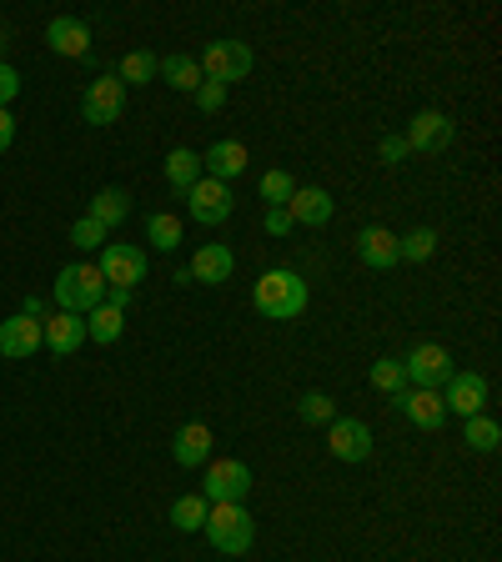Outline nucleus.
<instances>
[{
	"label": "nucleus",
	"mask_w": 502,
	"mask_h": 562,
	"mask_svg": "<svg viewBox=\"0 0 502 562\" xmlns=\"http://www.w3.org/2000/svg\"><path fill=\"white\" fill-rule=\"evenodd\" d=\"M311 301V287L301 282L292 266H272V272L256 276V291H251V307L272 317V322H297Z\"/></svg>",
	"instance_id": "1"
},
{
	"label": "nucleus",
	"mask_w": 502,
	"mask_h": 562,
	"mask_svg": "<svg viewBox=\"0 0 502 562\" xmlns=\"http://www.w3.org/2000/svg\"><path fill=\"white\" fill-rule=\"evenodd\" d=\"M106 276L96 272L91 262H71L56 272V287H50V297H56L60 311H76V317H85V311H96L101 301H106Z\"/></svg>",
	"instance_id": "2"
},
{
	"label": "nucleus",
	"mask_w": 502,
	"mask_h": 562,
	"mask_svg": "<svg viewBox=\"0 0 502 562\" xmlns=\"http://www.w3.org/2000/svg\"><path fill=\"white\" fill-rule=\"evenodd\" d=\"M206 542H212L216 552H227V558H241V552L251 548V538H256V523H251V513L241 503H212V513H206Z\"/></svg>",
	"instance_id": "3"
},
{
	"label": "nucleus",
	"mask_w": 502,
	"mask_h": 562,
	"mask_svg": "<svg viewBox=\"0 0 502 562\" xmlns=\"http://www.w3.org/2000/svg\"><path fill=\"white\" fill-rule=\"evenodd\" d=\"M196 66H202L206 81H216V85H227L231 91V81H247L251 76V50H247V41H206V50L196 56Z\"/></svg>",
	"instance_id": "4"
},
{
	"label": "nucleus",
	"mask_w": 502,
	"mask_h": 562,
	"mask_svg": "<svg viewBox=\"0 0 502 562\" xmlns=\"http://www.w3.org/2000/svg\"><path fill=\"white\" fill-rule=\"evenodd\" d=\"M96 272L106 276V287L136 291L146 282V252H141V246H132V241H106V246H101Z\"/></svg>",
	"instance_id": "5"
},
{
	"label": "nucleus",
	"mask_w": 502,
	"mask_h": 562,
	"mask_svg": "<svg viewBox=\"0 0 502 562\" xmlns=\"http://www.w3.org/2000/svg\"><path fill=\"white\" fill-rule=\"evenodd\" d=\"M453 357H447V347H437V342H418V347L402 357V377L412 387H432V392H443V382L453 377Z\"/></svg>",
	"instance_id": "6"
},
{
	"label": "nucleus",
	"mask_w": 502,
	"mask_h": 562,
	"mask_svg": "<svg viewBox=\"0 0 502 562\" xmlns=\"http://www.w3.org/2000/svg\"><path fill=\"white\" fill-rule=\"evenodd\" d=\"M251 492V467L237 462V457H216V462H206V488L202 497L206 503H241Z\"/></svg>",
	"instance_id": "7"
},
{
	"label": "nucleus",
	"mask_w": 502,
	"mask_h": 562,
	"mask_svg": "<svg viewBox=\"0 0 502 562\" xmlns=\"http://www.w3.org/2000/svg\"><path fill=\"white\" fill-rule=\"evenodd\" d=\"M121 111H126V85H121L111 71L85 85V96H81L85 126H111V121H121Z\"/></svg>",
	"instance_id": "8"
},
{
	"label": "nucleus",
	"mask_w": 502,
	"mask_h": 562,
	"mask_svg": "<svg viewBox=\"0 0 502 562\" xmlns=\"http://www.w3.org/2000/svg\"><path fill=\"white\" fill-rule=\"evenodd\" d=\"M443 408L457 417H478L488 408V377L482 371H453L443 382Z\"/></svg>",
	"instance_id": "9"
},
{
	"label": "nucleus",
	"mask_w": 502,
	"mask_h": 562,
	"mask_svg": "<svg viewBox=\"0 0 502 562\" xmlns=\"http://www.w3.org/2000/svg\"><path fill=\"white\" fill-rule=\"evenodd\" d=\"M327 447L336 462H367L372 457V427L357 417H332L327 422Z\"/></svg>",
	"instance_id": "10"
},
{
	"label": "nucleus",
	"mask_w": 502,
	"mask_h": 562,
	"mask_svg": "<svg viewBox=\"0 0 502 562\" xmlns=\"http://www.w3.org/2000/svg\"><path fill=\"white\" fill-rule=\"evenodd\" d=\"M186 206H192V221H202V227H221L231 216V186H221V181H212V176H202L192 186V196H186Z\"/></svg>",
	"instance_id": "11"
},
{
	"label": "nucleus",
	"mask_w": 502,
	"mask_h": 562,
	"mask_svg": "<svg viewBox=\"0 0 502 562\" xmlns=\"http://www.w3.org/2000/svg\"><path fill=\"white\" fill-rule=\"evenodd\" d=\"M392 402H397V412H402L412 427H422V432H437V427L447 422L443 392H432V387H412V392H397Z\"/></svg>",
	"instance_id": "12"
},
{
	"label": "nucleus",
	"mask_w": 502,
	"mask_h": 562,
	"mask_svg": "<svg viewBox=\"0 0 502 562\" xmlns=\"http://www.w3.org/2000/svg\"><path fill=\"white\" fill-rule=\"evenodd\" d=\"M231 272H237V256H231V246H221V241L196 246L192 266H186V276H192V282H202V287H221V282H231Z\"/></svg>",
	"instance_id": "13"
},
{
	"label": "nucleus",
	"mask_w": 502,
	"mask_h": 562,
	"mask_svg": "<svg viewBox=\"0 0 502 562\" xmlns=\"http://www.w3.org/2000/svg\"><path fill=\"white\" fill-rule=\"evenodd\" d=\"M41 347H46V342H41V322H31L25 311H15V317L0 322V357L25 362V357H36Z\"/></svg>",
	"instance_id": "14"
},
{
	"label": "nucleus",
	"mask_w": 502,
	"mask_h": 562,
	"mask_svg": "<svg viewBox=\"0 0 502 562\" xmlns=\"http://www.w3.org/2000/svg\"><path fill=\"white\" fill-rule=\"evenodd\" d=\"M46 46L56 50V56L85 60L91 56V25H85L81 15H56V21L46 25Z\"/></svg>",
	"instance_id": "15"
},
{
	"label": "nucleus",
	"mask_w": 502,
	"mask_h": 562,
	"mask_svg": "<svg viewBox=\"0 0 502 562\" xmlns=\"http://www.w3.org/2000/svg\"><path fill=\"white\" fill-rule=\"evenodd\" d=\"M407 151H443L453 141V121L443 111H418V116L407 121Z\"/></svg>",
	"instance_id": "16"
},
{
	"label": "nucleus",
	"mask_w": 502,
	"mask_h": 562,
	"mask_svg": "<svg viewBox=\"0 0 502 562\" xmlns=\"http://www.w3.org/2000/svg\"><path fill=\"white\" fill-rule=\"evenodd\" d=\"M41 342H46L56 357H76V347L85 342V317H76V311L46 317V322H41Z\"/></svg>",
	"instance_id": "17"
},
{
	"label": "nucleus",
	"mask_w": 502,
	"mask_h": 562,
	"mask_svg": "<svg viewBox=\"0 0 502 562\" xmlns=\"http://www.w3.org/2000/svg\"><path fill=\"white\" fill-rule=\"evenodd\" d=\"M332 196L322 192V186H297L287 202V216H292V227H327L332 221Z\"/></svg>",
	"instance_id": "18"
},
{
	"label": "nucleus",
	"mask_w": 502,
	"mask_h": 562,
	"mask_svg": "<svg viewBox=\"0 0 502 562\" xmlns=\"http://www.w3.org/2000/svg\"><path fill=\"white\" fill-rule=\"evenodd\" d=\"M212 427L206 422H181L176 427V443H171V457H176L181 467H206L212 462Z\"/></svg>",
	"instance_id": "19"
},
{
	"label": "nucleus",
	"mask_w": 502,
	"mask_h": 562,
	"mask_svg": "<svg viewBox=\"0 0 502 562\" xmlns=\"http://www.w3.org/2000/svg\"><path fill=\"white\" fill-rule=\"evenodd\" d=\"M161 171H167V186L171 196H192V186L202 181V156L192 151V146H176V151H167V161H161Z\"/></svg>",
	"instance_id": "20"
},
{
	"label": "nucleus",
	"mask_w": 502,
	"mask_h": 562,
	"mask_svg": "<svg viewBox=\"0 0 502 562\" xmlns=\"http://www.w3.org/2000/svg\"><path fill=\"white\" fill-rule=\"evenodd\" d=\"M202 171H212V181L231 186V181L247 171V146H241V141H216L212 151L202 156Z\"/></svg>",
	"instance_id": "21"
},
{
	"label": "nucleus",
	"mask_w": 502,
	"mask_h": 562,
	"mask_svg": "<svg viewBox=\"0 0 502 562\" xmlns=\"http://www.w3.org/2000/svg\"><path fill=\"white\" fill-rule=\"evenodd\" d=\"M357 256L372 266V272H387V266H397V237L387 227H362L357 231Z\"/></svg>",
	"instance_id": "22"
},
{
	"label": "nucleus",
	"mask_w": 502,
	"mask_h": 562,
	"mask_svg": "<svg viewBox=\"0 0 502 562\" xmlns=\"http://www.w3.org/2000/svg\"><path fill=\"white\" fill-rule=\"evenodd\" d=\"M156 76H161V81H167L171 91H192V96H196V85L206 81V76H202V66H196V60L186 56V50H171V56H161V66H156Z\"/></svg>",
	"instance_id": "23"
},
{
	"label": "nucleus",
	"mask_w": 502,
	"mask_h": 562,
	"mask_svg": "<svg viewBox=\"0 0 502 562\" xmlns=\"http://www.w3.org/2000/svg\"><path fill=\"white\" fill-rule=\"evenodd\" d=\"M91 221H101V227H121V221H126V216H132V196L121 192V186H106V192H96L91 196Z\"/></svg>",
	"instance_id": "24"
},
{
	"label": "nucleus",
	"mask_w": 502,
	"mask_h": 562,
	"mask_svg": "<svg viewBox=\"0 0 502 562\" xmlns=\"http://www.w3.org/2000/svg\"><path fill=\"white\" fill-rule=\"evenodd\" d=\"M121 332H126V311L106 307V301H101L96 311H85V336H91V342L111 347V342H121Z\"/></svg>",
	"instance_id": "25"
},
{
	"label": "nucleus",
	"mask_w": 502,
	"mask_h": 562,
	"mask_svg": "<svg viewBox=\"0 0 502 562\" xmlns=\"http://www.w3.org/2000/svg\"><path fill=\"white\" fill-rule=\"evenodd\" d=\"M181 237H186L181 216H171V211H151V216H146V241H151L156 252H176Z\"/></svg>",
	"instance_id": "26"
},
{
	"label": "nucleus",
	"mask_w": 502,
	"mask_h": 562,
	"mask_svg": "<svg viewBox=\"0 0 502 562\" xmlns=\"http://www.w3.org/2000/svg\"><path fill=\"white\" fill-rule=\"evenodd\" d=\"M206 513H212V503H206L202 492H186V497L171 503V527H176V532H202Z\"/></svg>",
	"instance_id": "27"
},
{
	"label": "nucleus",
	"mask_w": 502,
	"mask_h": 562,
	"mask_svg": "<svg viewBox=\"0 0 502 562\" xmlns=\"http://www.w3.org/2000/svg\"><path fill=\"white\" fill-rule=\"evenodd\" d=\"M463 443L472 447V452H498V447H502V427H498L492 417H482V412H478V417H467Z\"/></svg>",
	"instance_id": "28"
},
{
	"label": "nucleus",
	"mask_w": 502,
	"mask_h": 562,
	"mask_svg": "<svg viewBox=\"0 0 502 562\" xmlns=\"http://www.w3.org/2000/svg\"><path fill=\"white\" fill-rule=\"evenodd\" d=\"M432 252H437V231L432 227H418V231H407V237H397V262H427Z\"/></svg>",
	"instance_id": "29"
},
{
	"label": "nucleus",
	"mask_w": 502,
	"mask_h": 562,
	"mask_svg": "<svg viewBox=\"0 0 502 562\" xmlns=\"http://www.w3.org/2000/svg\"><path fill=\"white\" fill-rule=\"evenodd\" d=\"M156 66H161V56H151V50H132V56L121 60L116 81H121V85H146V81L156 76Z\"/></svg>",
	"instance_id": "30"
},
{
	"label": "nucleus",
	"mask_w": 502,
	"mask_h": 562,
	"mask_svg": "<svg viewBox=\"0 0 502 562\" xmlns=\"http://www.w3.org/2000/svg\"><path fill=\"white\" fill-rule=\"evenodd\" d=\"M297 417L307 422V427H322V422L336 417V402H332L327 392H307V397L297 402Z\"/></svg>",
	"instance_id": "31"
},
{
	"label": "nucleus",
	"mask_w": 502,
	"mask_h": 562,
	"mask_svg": "<svg viewBox=\"0 0 502 562\" xmlns=\"http://www.w3.org/2000/svg\"><path fill=\"white\" fill-rule=\"evenodd\" d=\"M372 387L377 392H387V397H397L407 387V377H402V362H392V357H383V362H372Z\"/></svg>",
	"instance_id": "32"
},
{
	"label": "nucleus",
	"mask_w": 502,
	"mask_h": 562,
	"mask_svg": "<svg viewBox=\"0 0 502 562\" xmlns=\"http://www.w3.org/2000/svg\"><path fill=\"white\" fill-rule=\"evenodd\" d=\"M71 241L81 246V252H101L111 241V231L101 227V221H91V216H81V221H71Z\"/></svg>",
	"instance_id": "33"
},
{
	"label": "nucleus",
	"mask_w": 502,
	"mask_h": 562,
	"mask_svg": "<svg viewBox=\"0 0 502 562\" xmlns=\"http://www.w3.org/2000/svg\"><path fill=\"white\" fill-rule=\"evenodd\" d=\"M292 192H297V181H292L287 171H266V176H262V202L266 206H287Z\"/></svg>",
	"instance_id": "34"
},
{
	"label": "nucleus",
	"mask_w": 502,
	"mask_h": 562,
	"mask_svg": "<svg viewBox=\"0 0 502 562\" xmlns=\"http://www.w3.org/2000/svg\"><path fill=\"white\" fill-rule=\"evenodd\" d=\"M196 106H202L206 116H216V111L227 106V85H216V81H202V85H196Z\"/></svg>",
	"instance_id": "35"
},
{
	"label": "nucleus",
	"mask_w": 502,
	"mask_h": 562,
	"mask_svg": "<svg viewBox=\"0 0 502 562\" xmlns=\"http://www.w3.org/2000/svg\"><path fill=\"white\" fill-rule=\"evenodd\" d=\"M15 96H21V71H15V66H5V60H0V111L11 106Z\"/></svg>",
	"instance_id": "36"
},
{
	"label": "nucleus",
	"mask_w": 502,
	"mask_h": 562,
	"mask_svg": "<svg viewBox=\"0 0 502 562\" xmlns=\"http://www.w3.org/2000/svg\"><path fill=\"white\" fill-rule=\"evenodd\" d=\"M262 227H266V237H287V231H292V216H287V206H266Z\"/></svg>",
	"instance_id": "37"
},
{
	"label": "nucleus",
	"mask_w": 502,
	"mask_h": 562,
	"mask_svg": "<svg viewBox=\"0 0 502 562\" xmlns=\"http://www.w3.org/2000/svg\"><path fill=\"white\" fill-rule=\"evenodd\" d=\"M377 156H383L387 167H397V161L407 156V141H402V136H383V141H377Z\"/></svg>",
	"instance_id": "38"
},
{
	"label": "nucleus",
	"mask_w": 502,
	"mask_h": 562,
	"mask_svg": "<svg viewBox=\"0 0 502 562\" xmlns=\"http://www.w3.org/2000/svg\"><path fill=\"white\" fill-rule=\"evenodd\" d=\"M11 141H15V116L11 111H0V156L11 151Z\"/></svg>",
	"instance_id": "39"
},
{
	"label": "nucleus",
	"mask_w": 502,
	"mask_h": 562,
	"mask_svg": "<svg viewBox=\"0 0 502 562\" xmlns=\"http://www.w3.org/2000/svg\"><path fill=\"white\" fill-rule=\"evenodd\" d=\"M21 311H25V317H31V322H46V297H36V291H31Z\"/></svg>",
	"instance_id": "40"
},
{
	"label": "nucleus",
	"mask_w": 502,
	"mask_h": 562,
	"mask_svg": "<svg viewBox=\"0 0 502 562\" xmlns=\"http://www.w3.org/2000/svg\"><path fill=\"white\" fill-rule=\"evenodd\" d=\"M106 307L126 311V307H132V291H116V287H111V291H106Z\"/></svg>",
	"instance_id": "41"
},
{
	"label": "nucleus",
	"mask_w": 502,
	"mask_h": 562,
	"mask_svg": "<svg viewBox=\"0 0 502 562\" xmlns=\"http://www.w3.org/2000/svg\"><path fill=\"white\" fill-rule=\"evenodd\" d=\"M0 50H5V31H0Z\"/></svg>",
	"instance_id": "42"
}]
</instances>
